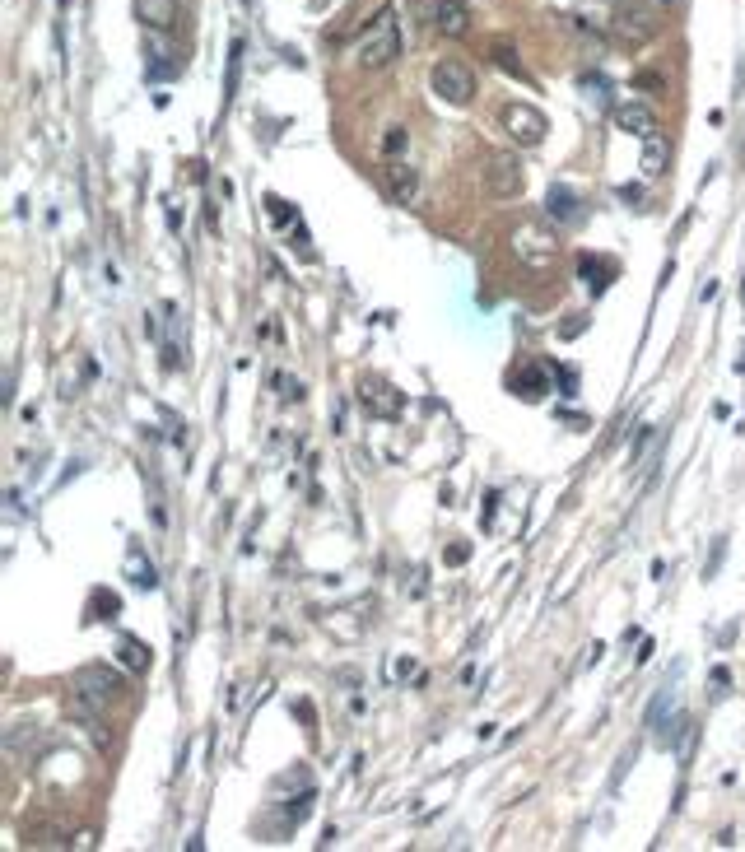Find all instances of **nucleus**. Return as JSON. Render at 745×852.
Returning a JSON list of instances; mask_svg holds the SVG:
<instances>
[{"instance_id": "1", "label": "nucleus", "mask_w": 745, "mask_h": 852, "mask_svg": "<svg viewBox=\"0 0 745 852\" xmlns=\"http://www.w3.org/2000/svg\"><path fill=\"white\" fill-rule=\"evenodd\" d=\"M401 56V19L396 10H378L373 14V24L359 33L354 42V66L359 70H387Z\"/></svg>"}, {"instance_id": "2", "label": "nucleus", "mask_w": 745, "mask_h": 852, "mask_svg": "<svg viewBox=\"0 0 745 852\" xmlns=\"http://www.w3.org/2000/svg\"><path fill=\"white\" fill-rule=\"evenodd\" d=\"M657 14H662L657 0H615L610 38L620 42V47H643V42L657 38Z\"/></svg>"}, {"instance_id": "3", "label": "nucleus", "mask_w": 745, "mask_h": 852, "mask_svg": "<svg viewBox=\"0 0 745 852\" xmlns=\"http://www.w3.org/2000/svg\"><path fill=\"white\" fill-rule=\"evenodd\" d=\"M513 252L522 257V266H555L559 261V233L545 224V219H527V224H517L513 229Z\"/></svg>"}, {"instance_id": "4", "label": "nucleus", "mask_w": 745, "mask_h": 852, "mask_svg": "<svg viewBox=\"0 0 745 852\" xmlns=\"http://www.w3.org/2000/svg\"><path fill=\"white\" fill-rule=\"evenodd\" d=\"M480 177H485V191L494 196V201H513V196H522V187H527L522 159H517V154H508V149H489Z\"/></svg>"}, {"instance_id": "5", "label": "nucleus", "mask_w": 745, "mask_h": 852, "mask_svg": "<svg viewBox=\"0 0 745 852\" xmlns=\"http://www.w3.org/2000/svg\"><path fill=\"white\" fill-rule=\"evenodd\" d=\"M429 84H434V94L443 98V103H452V108H466L475 98V75L466 61H457V56H443L434 70H429Z\"/></svg>"}, {"instance_id": "6", "label": "nucleus", "mask_w": 745, "mask_h": 852, "mask_svg": "<svg viewBox=\"0 0 745 852\" xmlns=\"http://www.w3.org/2000/svg\"><path fill=\"white\" fill-rule=\"evenodd\" d=\"M70 690H80L84 699H94V704H117V699H126V680L112 671V666H80L75 671V680H70Z\"/></svg>"}, {"instance_id": "7", "label": "nucleus", "mask_w": 745, "mask_h": 852, "mask_svg": "<svg viewBox=\"0 0 745 852\" xmlns=\"http://www.w3.org/2000/svg\"><path fill=\"white\" fill-rule=\"evenodd\" d=\"M499 122H503V131H508V136H513L522 149L541 145L545 131H550V122H545V112H541V108H531V103H503Z\"/></svg>"}, {"instance_id": "8", "label": "nucleus", "mask_w": 745, "mask_h": 852, "mask_svg": "<svg viewBox=\"0 0 745 852\" xmlns=\"http://www.w3.org/2000/svg\"><path fill=\"white\" fill-rule=\"evenodd\" d=\"M368 601H350V606L331 610V615H322V629L331 638H340V643H359V638L368 634Z\"/></svg>"}, {"instance_id": "9", "label": "nucleus", "mask_w": 745, "mask_h": 852, "mask_svg": "<svg viewBox=\"0 0 745 852\" xmlns=\"http://www.w3.org/2000/svg\"><path fill=\"white\" fill-rule=\"evenodd\" d=\"M359 406L373 415V420H396L401 415V392H396L392 382H382V378H364L359 382Z\"/></svg>"}, {"instance_id": "10", "label": "nucleus", "mask_w": 745, "mask_h": 852, "mask_svg": "<svg viewBox=\"0 0 745 852\" xmlns=\"http://www.w3.org/2000/svg\"><path fill=\"white\" fill-rule=\"evenodd\" d=\"M382 187H387V196H392L396 205H410L415 196H420V168H410V163H401V159H387L382 163Z\"/></svg>"}, {"instance_id": "11", "label": "nucleus", "mask_w": 745, "mask_h": 852, "mask_svg": "<svg viewBox=\"0 0 745 852\" xmlns=\"http://www.w3.org/2000/svg\"><path fill=\"white\" fill-rule=\"evenodd\" d=\"M610 122L620 126L624 136H648V131H657V112L643 103V98H629V103H620V108H610Z\"/></svg>"}, {"instance_id": "12", "label": "nucleus", "mask_w": 745, "mask_h": 852, "mask_svg": "<svg viewBox=\"0 0 745 852\" xmlns=\"http://www.w3.org/2000/svg\"><path fill=\"white\" fill-rule=\"evenodd\" d=\"M666 168H671V140H666V131L657 126V131H648V136H643V177H648V182H657Z\"/></svg>"}, {"instance_id": "13", "label": "nucleus", "mask_w": 745, "mask_h": 852, "mask_svg": "<svg viewBox=\"0 0 745 852\" xmlns=\"http://www.w3.org/2000/svg\"><path fill=\"white\" fill-rule=\"evenodd\" d=\"M136 19L154 33H168L182 19V10H177V0H136Z\"/></svg>"}, {"instance_id": "14", "label": "nucleus", "mask_w": 745, "mask_h": 852, "mask_svg": "<svg viewBox=\"0 0 745 852\" xmlns=\"http://www.w3.org/2000/svg\"><path fill=\"white\" fill-rule=\"evenodd\" d=\"M434 28L443 33V38H466V33H471V10H466L461 0H438Z\"/></svg>"}, {"instance_id": "15", "label": "nucleus", "mask_w": 745, "mask_h": 852, "mask_svg": "<svg viewBox=\"0 0 745 852\" xmlns=\"http://www.w3.org/2000/svg\"><path fill=\"white\" fill-rule=\"evenodd\" d=\"M550 219H559V224H578V219H583V201H578L569 187H550Z\"/></svg>"}, {"instance_id": "16", "label": "nucleus", "mask_w": 745, "mask_h": 852, "mask_svg": "<svg viewBox=\"0 0 745 852\" xmlns=\"http://www.w3.org/2000/svg\"><path fill=\"white\" fill-rule=\"evenodd\" d=\"M126 573H131V582H136V587H149V592L159 587V568L149 564L140 545H131V550H126Z\"/></svg>"}, {"instance_id": "17", "label": "nucleus", "mask_w": 745, "mask_h": 852, "mask_svg": "<svg viewBox=\"0 0 745 852\" xmlns=\"http://www.w3.org/2000/svg\"><path fill=\"white\" fill-rule=\"evenodd\" d=\"M122 662L131 666V671H145V666H149V652H145L140 638H122Z\"/></svg>"}, {"instance_id": "18", "label": "nucleus", "mask_w": 745, "mask_h": 852, "mask_svg": "<svg viewBox=\"0 0 745 852\" xmlns=\"http://www.w3.org/2000/svg\"><path fill=\"white\" fill-rule=\"evenodd\" d=\"M238 70H243V42H233V52H229V84H224V108L233 103V89H238Z\"/></svg>"}, {"instance_id": "19", "label": "nucleus", "mask_w": 745, "mask_h": 852, "mask_svg": "<svg viewBox=\"0 0 745 852\" xmlns=\"http://www.w3.org/2000/svg\"><path fill=\"white\" fill-rule=\"evenodd\" d=\"M517 387H527V396H541L545 392V373H541V368H527V373L517 378Z\"/></svg>"}, {"instance_id": "20", "label": "nucleus", "mask_w": 745, "mask_h": 852, "mask_svg": "<svg viewBox=\"0 0 745 852\" xmlns=\"http://www.w3.org/2000/svg\"><path fill=\"white\" fill-rule=\"evenodd\" d=\"M494 61H499V66L508 70V75H517V80H527V70H522V66L513 61V47H494Z\"/></svg>"}, {"instance_id": "21", "label": "nucleus", "mask_w": 745, "mask_h": 852, "mask_svg": "<svg viewBox=\"0 0 745 852\" xmlns=\"http://www.w3.org/2000/svg\"><path fill=\"white\" fill-rule=\"evenodd\" d=\"M89 610H108V620H117V610H122V601H117V596H108V592H94Z\"/></svg>"}, {"instance_id": "22", "label": "nucleus", "mask_w": 745, "mask_h": 852, "mask_svg": "<svg viewBox=\"0 0 745 852\" xmlns=\"http://www.w3.org/2000/svg\"><path fill=\"white\" fill-rule=\"evenodd\" d=\"M410 14H415V19H424V24H434L438 0H410Z\"/></svg>"}, {"instance_id": "23", "label": "nucleus", "mask_w": 745, "mask_h": 852, "mask_svg": "<svg viewBox=\"0 0 745 852\" xmlns=\"http://www.w3.org/2000/svg\"><path fill=\"white\" fill-rule=\"evenodd\" d=\"M401 145H406V131H401V126H392V131H387V140H382V149H387V154H396Z\"/></svg>"}, {"instance_id": "24", "label": "nucleus", "mask_w": 745, "mask_h": 852, "mask_svg": "<svg viewBox=\"0 0 745 852\" xmlns=\"http://www.w3.org/2000/svg\"><path fill=\"white\" fill-rule=\"evenodd\" d=\"M275 387H280V396H289V401H294V396H303V387H298L294 378H285V373L275 378Z\"/></svg>"}, {"instance_id": "25", "label": "nucleus", "mask_w": 745, "mask_h": 852, "mask_svg": "<svg viewBox=\"0 0 745 852\" xmlns=\"http://www.w3.org/2000/svg\"><path fill=\"white\" fill-rule=\"evenodd\" d=\"M443 559H447V564H466V559H471V550H466V545H452Z\"/></svg>"}, {"instance_id": "26", "label": "nucleus", "mask_w": 745, "mask_h": 852, "mask_svg": "<svg viewBox=\"0 0 745 852\" xmlns=\"http://www.w3.org/2000/svg\"><path fill=\"white\" fill-rule=\"evenodd\" d=\"M620 201H634L638 205V201H643V191H638V187H620Z\"/></svg>"}, {"instance_id": "27", "label": "nucleus", "mask_w": 745, "mask_h": 852, "mask_svg": "<svg viewBox=\"0 0 745 852\" xmlns=\"http://www.w3.org/2000/svg\"><path fill=\"white\" fill-rule=\"evenodd\" d=\"M657 5H662V10H666V5H671V0H657Z\"/></svg>"}]
</instances>
